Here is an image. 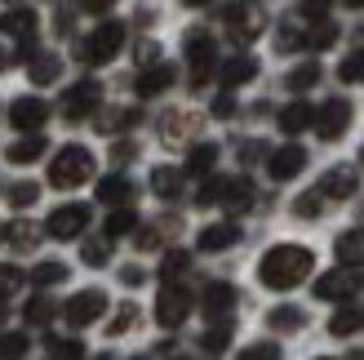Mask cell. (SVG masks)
Here are the masks:
<instances>
[{"label": "cell", "instance_id": "37", "mask_svg": "<svg viewBox=\"0 0 364 360\" xmlns=\"http://www.w3.org/2000/svg\"><path fill=\"white\" fill-rule=\"evenodd\" d=\"M338 76H342V80H347V85H355V80H364V49H360V53H351V58H347V63H342V67H338Z\"/></svg>", "mask_w": 364, "mask_h": 360}, {"label": "cell", "instance_id": "45", "mask_svg": "<svg viewBox=\"0 0 364 360\" xmlns=\"http://www.w3.org/2000/svg\"><path fill=\"white\" fill-rule=\"evenodd\" d=\"M187 125H191L187 116H169V120H165V142H178L182 134H187Z\"/></svg>", "mask_w": 364, "mask_h": 360}, {"label": "cell", "instance_id": "14", "mask_svg": "<svg viewBox=\"0 0 364 360\" xmlns=\"http://www.w3.org/2000/svg\"><path fill=\"white\" fill-rule=\"evenodd\" d=\"M218 201L227 205V213H245V209L253 205V183H249V178H227Z\"/></svg>", "mask_w": 364, "mask_h": 360}, {"label": "cell", "instance_id": "44", "mask_svg": "<svg viewBox=\"0 0 364 360\" xmlns=\"http://www.w3.org/2000/svg\"><path fill=\"white\" fill-rule=\"evenodd\" d=\"M223 183H227V178H213V183H205V187H200V196H196V205H213L218 196H223Z\"/></svg>", "mask_w": 364, "mask_h": 360}, {"label": "cell", "instance_id": "43", "mask_svg": "<svg viewBox=\"0 0 364 360\" xmlns=\"http://www.w3.org/2000/svg\"><path fill=\"white\" fill-rule=\"evenodd\" d=\"M338 41V27L333 23H320L316 31H311V49H324V45H333Z\"/></svg>", "mask_w": 364, "mask_h": 360}, {"label": "cell", "instance_id": "33", "mask_svg": "<svg viewBox=\"0 0 364 360\" xmlns=\"http://www.w3.org/2000/svg\"><path fill=\"white\" fill-rule=\"evenodd\" d=\"M80 258H85L89 267H102L107 258H112V240H85V245H80Z\"/></svg>", "mask_w": 364, "mask_h": 360}, {"label": "cell", "instance_id": "25", "mask_svg": "<svg viewBox=\"0 0 364 360\" xmlns=\"http://www.w3.org/2000/svg\"><path fill=\"white\" fill-rule=\"evenodd\" d=\"M213 160H218V147L213 142H200V147H191V156H187V174H209Z\"/></svg>", "mask_w": 364, "mask_h": 360}, {"label": "cell", "instance_id": "26", "mask_svg": "<svg viewBox=\"0 0 364 360\" xmlns=\"http://www.w3.org/2000/svg\"><path fill=\"white\" fill-rule=\"evenodd\" d=\"M151 187H156V196L173 201V196L182 191V174H178V169H156V174H151Z\"/></svg>", "mask_w": 364, "mask_h": 360}, {"label": "cell", "instance_id": "13", "mask_svg": "<svg viewBox=\"0 0 364 360\" xmlns=\"http://www.w3.org/2000/svg\"><path fill=\"white\" fill-rule=\"evenodd\" d=\"M235 302H240V294H235V285H209L205 290V302H200V307H205V316L209 320H223V316H231L235 312Z\"/></svg>", "mask_w": 364, "mask_h": 360}, {"label": "cell", "instance_id": "46", "mask_svg": "<svg viewBox=\"0 0 364 360\" xmlns=\"http://www.w3.org/2000/svg\"><path fill=\"white\" fill-rule=\"evenodd\" d=\"M160 272H165V280L182 276V272H187V254H169V258H165V267H160Z\"/></svg>", "mask_w": 364, "mask_h": 360}, {"label": "cell", "instance_id": "59", "mask_svg": "<svg viewBox=\"0 0 364 360\" xmlns=\"http://www.w3.org/2000/svg\"><path fill=\"white\" fill-rule=\"evenodd\" d=\"M347 5H351V9H360V5H364V0H347Z\"/></svg>", "mask_w": 364, "mask_h": 360}, {"label": "cell", "instance_id": "50", "mask_svg": "<svg viewBox=\"0 0 364 360\" xmlns=\"http://www.w3.org/2000/svg\"><path fill=\"white\" fill-rule=\"evenodd\" d=\"M231 112H235V98L231 94H218L213 98V116H231Z\"/></svg>", "mask_w": 364, "mask_h": 360}, {"label": "cell", "instance_id": "41", "mask_svg": "<svg viewBox=\"0 0 364 360\" xmlns=\"http://www.w3.org/2000/svg\"><path fill=\"white\" fill-rule=\"evenodd\" d=\"M280 356V343H253L245 347V360H276Z\"/></svg>", "mask_w": 364, "mask_h": 360}, {"label": "cell", "instance_id": "31", "mask_svg": "<svg viewBox=\"0 0 364 360\" xmlns=\"http://www.w3.org/2000/svg\"><path fill=\"white\" fill-rule=\"evenodd\" d=\"M31 280L41 285V290H49V285H63V280H67V267H63V263H41V267L31 272Z\"/></svg>", "mask_w": 364, "mask_h": 360}, {"label": "cell", "instance_id": "20", "mask_svg": "<svg viewBox=\"0 0 364 360\" xmlns=\"http://www.w3.org/2000/svg\"><path fill=\"white\" fill-rule=\"evenodd\" d=\"M0 31L5 36H36V14L31 9H5V18H0Z\"/></svg>", "mask_w": 364, "mask_h": 360}, {"label": "cell", "instance_id": "61", "mask_svg": "<svg viewBox=\"0 0 364 360\" xmlns=\"http://www.w3.org/2000/svg\"><path fill=\"white\" fill-rule=\"evenodd\" d=\"M5 5H14V0H5Z\"/></svg>", "mask_w": 364, "mask_h": 360}, {"label": "cell", "instance_id": "60", "mask_svg": "<svg viewBox=\"0 0 364 360\" xmlns=\"http://www.w3.org/2000/svg\"><path fill=\"white\" fill-rule=\"evenodd\" d=\"M360 165H364V147H360Z\"/></svg>", "mask_w": 364, "mask_h": 360}, {"label": "cell", "instance_id": "5", "mask_svg": "<svg viewBox=\"0 0 364 360\" xmlns=\"http://www.w3.org/2000/svg\"><path fill=\"white\" fill-rule=\"evenodd\" d=\"M85 227H89V205H63V209H53L49 223H45V231L53 240H76Z\"/></svg>", "mask_w": 364, "mask_h": 360}, {"label": "cell", "instance_id": "18", "mask_svg": "<svg viewBox=\"0 0 364 360\" xmlns=\"http://www.w3.org/2000/svg\"><path fill=\"white\" fill-rule=\"evenodd\" d=\"M351 290H355V280H351L347 272H329V276H320V280H316V298H324V302H333V298H351Z\"/></svg>", "mask_w": 364, "mask_h": 360}, {"label": "cell", "instance_id": "56", "mask_svg": "<svg viewBox=\"0 0 364 360\" xmlns=\"http://www.w3.org/2000/svg\"><path fill=\"white\" fill-rule=\"evenodd\" d=\"M9 63H14V58H9V53H5V49H0V71H5Z\"/></svg>", "mask_w": 364, "mask_h": 360}, {"label": "cell", "instance_id": "28", "mask_svg": "<svg viewBox=\"0 0 364 360\" xmlns=\"http://www.w3.org/2000/svg\"><path fill=\"white\" fill-rule=\"evenodd\" d=\"M0 240H9V245H18V249H31V245H36V227L9 223V227H0Z\"/></svg>", "mask_w": 364, "mask_h": 360}, {"label": "cell", "instance_id": "32", "mask_svg": "<svg viewBox=\"0 0 364 360\" xmlns=\"http://www.w3.org/2000/svg\"><path fill=\"white\" fill-rule=\"evenodd\" d=\"M360 325H364V316H360V312H351V307H347V312H338V316H333V320H329V334H338V338H347V334H355V329H360Z\"/></svg>", "mask_w": 364, "mask_h": 360}, {"label": "cell", "instance_id": "36", "mask_svg": "<svg viewBox=\"0 0 364 360\" xmlns=\"http://www.w3.org/2000/svg\"><path fill=\"white\" fill-rule=\"evenodd\" d=\"M36 196H41V187H36V183H14L9 205H14V209H27V205H36Z\"/></svg>", "mask_w": 364, "mask_h": 360}, {"label": "cell", "instance_id": "35", "mask_svg": "<svg viewBox=\"0 0 364 360\" xmlns=\"http://www.w3.org/2000/svg\"><path fill=\"white\" fill-rule=\"evenodd\" d=\"M53 320V302L49 298H31L27 302V325H49Z\"/></svg>", "mask_w": 364, "mask_h": 360}, {"label": "cell", "instance_id": "55", "mask_svg": "<svg viewBox=\"0 0 364 360\" xmlns=\"http://www.w3.org/2000/svg\"><path fill=\"white\" fill-rule=\"evenodd\" d=\"M107 5H116V0H85V9H94V14H98V9H107Z\"/></svg>", "mask_w": 364, "mask_h": 360}, {"label": "cell", "instance_id": "47", "mask_svg": "<svg viewBox=\"0 0 364 360\" xmlns=\"http://www.w3.org/2000/svg\"><path fill=\"white\" fill-rule=\"evenodd\" d=\"M329 5H333V0H306L302 18H324V14H329Z\"/></svg>", "mask_w": 364, "mask_h": 360}, {"label": "cell", "instance_id": "54", "mask_svg": "<svg viewBox=\"0 0 364 360\" xmlns=\"http://www.w3.org/2000/svg\"><path fill=\"white\" fill-rule=\"evenodd\" d=\"M138 245H142V249H156V245H160V236H156V227H147V231H142V236H138Z\"/></svg>", "mask_w": 364, "mask_h": 360}, {"label": "cell", "instance_id": "49", "mask_svg": "<svg viewBox=\"0 0 364 360\" xmlns=\"http://www.w3.org/2000/svg\"><path fill=\"white\" fill-rule=\"evenodd\" d=\"M294 209L302 213V218H316V213H320V201H316V191H311V196H306V201H298Z\"/></svg>", "mask_w": 364, "mask_h": 360}, {"label": "cell", "instance_id": "24", "mask_svg": "<svg viewBox=\"0 0 364 360\" xmlns=\"http://www.w3.org/2000/svg\"><path fill=\"white\" fill-rule=\"evenodd\" d=\"M267 325L276 329V334H289V329H302V325H306V316H302L298 307H276V312L267 316Z\"/></svg>", "mask_w": 364, "mask_h": 360}, {"label": "cell", "instance_id": "29", "mask_svg": "<svg viewBox=\"0 0 364 360\" xmlns=\"http://www.w3.org/2000/svg\"><path fill=\"white\" fill-rule=\"evenodd\" d=\"M338 258L342 263H360L364 258V231H347V236L338 240Z\"/></svg>", "mask_w": 364, "mask_h": 360}, {"label": "cell", "instance_id": "16", "mask_svg": "<svg viewBox=\"0 0 364 360\" xmlns=\"http://www.w3.org/2000/svg\"><path fill=\"white\" fill-rule=\"evenodd\" d=\"M311 125H316V107L311 102H289L280 112V129L284 134H302V129H311Z\"/></svg>", "mask_w": 364, "mask_h": 360}, {"label": "cell", "instance_id": "1", "mask_svg": "<svg viewBox=\"0 0 364 360\" xmlns=\"http://www.w3.org/2000/svg\"><path fill=\"white\" fill-rule=\"evenodd\" d=\"M311 267H316L311 249H302V245H276V249H267V254H262L258 280L267 285V290H294V285L306 280Z\"/></svg>", "mask_w": 364, "mask_h": 360}, {"label": "cell", "instance_id": "51", "mask_svg": "<svg viewBox=\"0 0 364 360\" xmlns=\"http://www.w3.org/2000/svg\"><path fill=\"white\" fill-rule=\"evenodd\" d=\"M134 156H138L134 142H116V147H112V160H120V165H124V160H134Z\"/></svg>", "mask_w": 364, "mask_h": 360}, {"label": "cell", "instance_id": "57", "mask_svg": "<svg viewBox=\"0 0 364 360\" xmlns=\"http://www.w3.org/2000/svg\"><path fill=\"white\" fill-rule=\"evenodd\" d=\"M9 316V307H5V298H0V320H5Z\"/></svg>", "mask_w": 364, "mask_h": 360}, {"label": "cell", "instance_id": "10", "mask_svg": "<svg viewBox=\"0 0 364 360\" xmlns=\"http://www.w3.org/2000/svg\"><path fill=\"white\" fill-rule=\"evenodd\" d=\"M267 169H271V178H276V183H289V178H298V174L306 169V152H302V147H280V152H271Z\"/></svg>", "mask_w": 364, "mask_h": 360}, {"label": "cell", "instance_id": "48", "mask_svg": "<svg viewBox=\"0 0 364 360\" xmlns=\"http://www.w3.org/2000/svg\"><path fill=\"white\" fill-rule=\"evenodd\" d=\"M134 320H138V312H134V307H124V312H120V316L112 320V334H124V329L134 325Z\"/></svg>", "mask_w": 364, "mask_h": 360}, {"label": "cell", "instance_id": "3", "mask_svg": "<svg viewBox=\"0 0 364 360\" xmlns=\"http://www.w3.org/2000/svg\"><path fill=\"white\" fill-rule=\"evenodd\" d=\"M102 312H107V294H102V290H85V294H76V298L63 307V316H67L71 329L94 325V320H102Z\"/></svg>", "mask_w": 364, "mask_h": 360}, {"label": "cell", "instance_id": "42", "mask_svg": "<svg viewBox=\"0 0 364 360\" xmlns=\"http://www.w3.org/2000/svg\"><path fill=\"white\" fill-rule=\"evenodd\" d=\"M18 285H23V272H18V267H0V298L14 294Z\"/></svg>", "mask_w": 364, "mask_h": 360}, {"label": "cell", "instance_id": "30", "mask_svg": "<svg viewBox=\"0 0 364 360\" xmlns=\"http://www.w3.org/2000/svg\"><path fill=\"white\" fill-rule=\"evenodd\" d=\"M134 227H138V213H134V209H116L112 218H107V236H112V240H116V236H129Z\"/></svg>", "mask_w": 364, "mask_h": 360}, {"label": "cell", "instance_id": "8", "mask_svg": "<svg viewBox=\"0 0 364 360\" xmlns=\"http://www.w3.org/2000/svg\"><path fill=\"white\" fill-rule=\"evenodd\" d=\"M98 102H102V89H98L94 80H80V85H71V89H67V98H63V116H67V120H85Z\"/></svg>", "mask_w": 364, "mask_h": 360}, {"label": "cell", "instance_id": "40", "mask_svg": "<svg viewBox=\"0 0 364 360\" xmlns=\"http://www.w3.org/2000/svg\"><path fill=\"white\" fill-rule=\"evenodd\" d=\"M134 120H138V112H112V116H107V125H98V129H107V134H116V129H129Z\"/></svg>", "mask_w": 364, "mask_h": 360}, {"label": "cell", "instance_id": "52", "mask_svg": "<svg viewBox=\"0 0 364 360\" xmlns=\"http://www.w3.org/2000/svg\"><path fill=\"white\" fill-rule=\"evenodd\" d=\"M120 280H124V285H129V290H134V285H142V280H147V276H142L138 267H120Z\"/></svg>", "mask_w": 364, "mask_h": 360}, {"label": "cell", "instance_id": "12", "mask_svg": "<svg viewBox=\"0 0 364 360\" xmlns=\"http://www.w3.org/2000/svg\"><path fill=\"white\" fill-rule=\"evenodd\" d=\"M355 187H360V174L342 165V169H329V174L320 178V191H316V196H329V201H347V196H355Z\"/></svg>", "mask_w": 364, "mask_h": 360}, {"label": "cell", "instance_id": "6", "mask_svg": "<svg viewBox=\"0 0 364 360\" xmlns=\"http://www.w3.org/2000/svg\"><path fill=\"white\" fill-rule=\"evenodd\" d=\"M347 125H351V102H347V98H329V102L316 112V129H320L324 142L342 138V134H347Z\"/></svg>", "mask_w": 364, "mask_h": 360}, {"label": "cell", "instance_id": "7", "mask_svg": "<svg viewBox=\"0 0 364 360\" xmlns=\"http://www.w3.org/2000/svg\"><path fill=\"white\" fill-rule=\"evenodd\" d=\"M187 58H191V85H205L209 71H213V36L209 31L187 36Z\"/></svg>", "mask_w": 364, "mask_h": 360}, {"label": "cell", "instance_id": "15", "mask_svg": "<svg viewBox=\"0 0 364 360\" xmlns=\"http://www.w3.org/2000/svg\"><path fill=\"white\" fill-rule=\"evenodd\" d=\"M235 240H240V231H235V223H213V227H205L200 231V249H205V254H218V249H231Z\"/></svg>", "mask_w": 364, "mask_h": 360}, {"label": "cell", "instance_id": "22", "mask_svg": "<svg viewBox=\"0 0 364 360\" xmlns=\"http://www.w3.org/2000/svg\"><path fill=\"white\" fill-rule=\"evenodd\" d=\"M98 196H102L107 205H124L134 196V183H129V178H120V174H112V178H102V183H98Z\"/></svg>", "mask_w": 364, "mask_h": 360}, {"label": "cell", "instance_id": "21", "mask_svg": "<svg viewBox=\"0 0 364 360\" xmlns=\"http://www.w3.org/2000/svg\"><path fill=\"white\" fill-rule=\"evenodd\" d=\"M253 76H258V63L245 58V53H240V58H231V63H223V85H227V89L245 85V80H253Z\"/></svg>", "mask_w": 364, "mask_h": 360}, {"label": "cell", "instance_id": "53", "mask_svg": "<svg viewBox=\"0 0 364 360\" xmlns=\"http://www.w3.org/2000/svg\"><path fill=\"white\" fill-rule=\"evenodd\" d=\"M240 156H249V165H253L258 156H267V147H262V142H245V147H240Z\"/></svg>", "mask_w": 364, "mask_h": 360}, {"label": "cell", "instance_id": "19", "mask_svg": "<svg viewBox=\"0 0 364 360\" xmlns=\"http://www.w3.org/2000/svg\"><path fill=\"white\" fill-rule=\"evenodd\" d=\"M169 85H173V67L160 63V67H151V71H142V76H138V94L142 98H156V94H165Z\"/></svg>", "mask_w": 364, "mask_h": 360}, {"label": "cell", "instance_id": "4", "mask_svg": "<svg viewBox=\"0 0 364 360\" xmlns=\"http://www.w3.org/2000/svg\"><path fill=\"white\" fill-rule=\"evenodd\" d=\"M120 45H124V27H120V23H102V27L85 41V53H80V58H85V63H112Z\"/></svg>", "mask_w": 364, "mask_h": 360}, {"label": "cell", "instance_id": "11", "mask_svg": "<svg viewBox=\"0 0 364 360\" xmlns=\"http://www.w3.org/2000/svg\"><path fill=\"white\" fill-rule=\"evenodd\" d=\"M9 120H14V129H41L49 120V102L45 98H18L9 107Z\"/></svg>", "mask_w": 364, "mask_h": 360}, {"label": "cell", "instance_id": "2", "mask_svg": "<svg viewBox=\"0 0 364 360\" xmlns=\"http://www.w3.org/2000/svg\"><path fill=\"white\" fill-rule=\"evenodd\" d=\"M89 174H94V156H89V147H80V142H71V147H63L49 160V183L63 187V191L80 187Z\"/></svg>", "mask_w": 364, "mask_h": 360}, {"label": "cell", "instance_id": "17", "mask_svg": "<svg viewBox=\"0 0 364 360\" xmlns=\"http://www.w3.org/2000/svg\"><path fill=\"white\" fill-rule=\"evenodd\" d=\"M45 152H49V142L36 129H27V138H18L14 147H9V160H14V165H31V160H41Z\"/></svg>", "mask_w": 364, "mask_h": 360}, {"label": "cell", "instance_id": "38", "mask_svg": "<svg viewBox=\"0 0 364 360\" xmlns=\"http://www.w3.org/2000/svg\"><path fill=\"white\" fill-rule=\"evenodd\" d=\"M14 356H27V338L23 334H5V338H0V360H14Z\"/></svg>", "mask_w": 364, "mask_h": 360}, {"label": "cell", "instance_id": "27", "mask_svg": "<svg viewBox=\"0 0 364 360\" xmlns=\"http://www.w3.org/2000/svg\"><path fill=\"white\" fill-rule=\"evenodd\" d=\"M320 80V63H302V67H294V71H289V89H298V94H302V89H311Z\"/></svg>", "mask_w": 364, "mask_h": 360}, {"label": "cell", "instance_id": "34", "mask_svg": "<svg viewBox=\"0 0 364 360\" xmlns=\"http://www.w3.org/2000/svg\"><path fill=\"white\" fill-rule=\"evenodd\" d=\"M200 347L213 351V356H218V351H227V347H231V325H213L205 338H200Z\"/></svg>", "mask_w": 364, "mask_h": 360}, {"label": "cell", "instance_id": "58", "mask_svg": "<svg viewBox=\"0 0 364 360\" xmlns=\"http://www.w3.org/2000/svg\"><path fill=\"white\" fill-rule=\"evenodd\" d=\"M182 5H209V0H182Z\"/></svg>", "mask_w": 364, "mask_h": 360}, {"label": "cell", "instance_id": "23", "mask_svg": "<svg viewBox=\"0 0 364 360\" xmlns=\"http://www.w3.org/2000/svg\"><path fill=\"white\" fill-rule=\"evenodd\" d=\"M63 76V63L53 58V53H41V58H31V85H53Z\"/></svg>", "mask_w": 364, "mask_h": 360}, {"label": "cell", "instance_id": "39", "mask_svg": "<svg viewBox=\"0 0 364 360\" xmlns=\"http://www.w3.org/2000/svg\"><path fill=\"white\" fill-rule=\"evenodd\" d=\"M49 356H71V360H76V356H85V347L80 343H71V338H49Z\"/></svg>", "mask_w": 364, "mask_h": 360}, {"label": "cell", "instance_id": "9", "mask_svg": "<svg viewBox=\"0 0 364 360\" xmlns=\"http://www.w3.org/2000/svg\"><path fill=\"white\" fill-rule=\"evenodd\" d=\"M187 312H191V294H187V290H173V285H169V290H160L156 320H160L165 329H178L182 320H187Z\"/></svg>", "mask_w": 364, "mask_h": 360}]
</instances>
